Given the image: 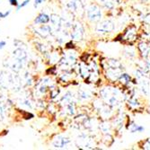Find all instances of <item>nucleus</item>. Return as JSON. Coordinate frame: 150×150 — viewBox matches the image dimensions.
<instances>
[{
  "label": "nucleus",
  "mask_w": 150,
  "mask_h": 150,
  "mask_svg": "<svg viewBox=\"0 0 150 150\" xmlns=\"http://www.w3.org/2000/svg\"><path fill=\"white\" fill-rule=\"evenodd\" d=\"M100 97L106 104L112 109H116L123 101V93L117 87L109 86L100 90Z\"/></svg>",
  "instance_id": "obj_1"
},
{
  "label": "nucleus",
  "mask_w": 150,
  "mask_h": 150,
  "mask_svg": "<svg viewBox=\"0 0 150 150\" xmlns=\"http://www.w3.org/2000/svg\"><path fill=\"white\" fill-rule=\"evenodd\" d=\"M138 39V27L135 24H129L120 34V42L126 44H133Z\"/></svg>",
  "instance_id": "obj_2"
},
{
  "label": "nucleus",
  "mask_w": 150,
  "mask_h": 150,
  "mask_svg": "<svg viewBox=\"0 0 150 150\" xmlns=\"http://www.w3.org/2000/svg\"><path fill=\"white\" fill-rule=\"evenodd\" d=\"M86 15H87V18L93 23L101 21L103 17V13H102L101 7L98 5H95V4H91L90 6H88L86 9Z\"/></svg>",
  "instance_id": "obj_3"
},
{
  "label": "nucleus",
  "mask_w": 150,
  "mask_h": 150,
  "mask_svg": "<svg viewBox=\"0 0 150 150\" xmlns=\"http://www.w3.org/2000/svg\"><path fill=\"white\" fill-rule=\"evenodd\" d=\"M115 27L116 24L112 20H103L96 25L95 31L99 34H108L112 33L115 30Z\"/></svg>",
  "instance_id": "obj_4"
},
{
  "label": "nucleus",
  "mask_w": 150,
  "mask_h": 150,
  "mask_svg": "<svg viewBox=\"0 0 150 150\" xmlns=\"http://www.w3.org/2000/svg\"><path fill=\"white\" fill-rule=\"evenodd\" d=\"M140 91L146 96L150 95V77L148 75H144L139 78H137Z\"/></svg>",
  "instance_id": "obj_5"
},
{
  "label": "nucleus",
  "mask_w": 150,
  "mask_h": 150,
  "mask_svg": "<svg viewBox=\"0 0 150 150\" xmlns=\"http://www.w3.org/2000/svg\"><path fill=\"white\" fill-rule=\"evenodd\" d=\"M137 50L142 59L150 58V43L146 40H141L138 43Z\"/></svg>",
  "instance_id": "obj_6"
},
{
  "label": "nucleus",
  "mask_w": 150,
  "mask_h": 150,
  "mask_svg": "<svg viewBox=\"0 0 150 150\" xmlns=\"http://www.w3.org/2000/svg\"><path fill=\"white\" fill-rule=\"evenodd\" d=\"M104 72L106 78L112 83H114L118 81L120 76L124 72V69H105Z\"/></svg>",
  "instance_id": "obj_7"
},
{
  "label": "nucleus",
  "mask_w": 150,
  "mask_h": 150,
  "mask_svg": "<svg viewBox=\"0 0 150 150\" xmlns=\"http://www.w3.org/2000/svg\"><path fill=\"white\" fill-rule=\"evenodd\" d=\"M103 69H124L122 63L117 59H106L103 63Z\"/></svg>",
  "instance_id": "obj_8"
},
{
  "label": "nucleus",
  "mask_w": 150,
  "mask_h": 150,
  "mask_svg": "<svg viewBox=\"0 0 150 150\" xmlns=\"http://www.w3.org/2000/svg\"><path fill=\"white\" fill-rule=\"evenodd\" d=\"M127 106L130 110H134V111H139L140 110V108L142 107L141 103L139 102V100L138 98H136L134 95H131L129 97V99L127 102Z\"/></svg>",
  "instance_id": "obj_9"
},
{
  "label": "nucleus",
  "mask_w": 150,
  "mask_h": 150,
  "mask_svg": "<svg viewBox=\"0 0 150 150\" xmlns=\"http://www.w3.org/2000/svg\"><path fill=\"white\" fill-rule=\"evenodd\" d=\"M84 35V28L83 26L81 25V23H76L74 28H73V32L71 33V36L73 37L74 40H82Z\"/></svg>",
  "instance_id": "obj_10"
},
{
  "label": "nucleus",
  "mask_w": 150,
  "mask_h": 150,
  "mask_svg": "<svg viewBox=\"0 0 150 150\" xmlns=\"http://www.w3.org/2000/svg\"><path fill=\"white\" fill-rule=\"evenodd\" d=\"M117 82H119L120 85H121L122 86H129V85L132 83V77L129 74L123 72L120 76Z\"/></svg>",
  "instance_id": "obj_11"
},
{
  "label": "nucleus",
  "mask_w": 150,
  "mask_h": 150,
  "mask_svg": "<svg viewBox=\"0 0 150 150\" xmlns=\"http://www.w3.org/2000/svg\"><path fill=\"white\" fill-rule=\"evenodd\" d=\"M128 129L130 133H141L145 130V128L139 124H137L134 121H131L128 125Z\"/></svg>",
  "instance_id": "obj_12"
},
{
  "label": "nucleus",
  "mask_w": 150,
  "mask_h": 150,
  "mask_svg": "<svg viewBox=\"0 0 150 150\" xmlns=\"http://www.w3.org/2000/svg\"><path fill=\"white\" fill-rule=\"evenodd\" d=\"M123 55L125 58H127L129 59H132L136 57V50L131 46H128L123 50Z\"/></svg>",
  "instance_id": "obj_13"
},
{
  "label": "nucleus",
  "mask_w": 150,
  "mask_h": 150,
  "mask_svg": "<svg viewBox=\"0 0 150 150\" xmlns=\"http://www.w3.org/2000/svg\"><path fill=\"white\" fill-rule=\"evenodd\" d=\"M50 18L46 13H40V15L34 19V23L39 24V23H48L50 22Z\"/></svg>",
  "instance_id": "obj_14"
},
{
  "label": "nucleus",
  "mask_w": 150,
  "mask_h": 150,
  "mask_svg": "<svg viewBox=\"0 0 150 150\" xmlns=\"http://www.w3.org/2000/svg\"><path fill=\"white\" fill-rule=\"evenodd\" d=\"M100 129L103 131V133L104 134H110L111 130H112V125L109 123L108 121L104 120L102 123H100Z\"/></svg>",
  "instance_id": "obj_15"
},
{
  "label": "nucleus",
  "mask_w": 150,
  "mask_h": 150,
  "mask_svg": "<svg viewBox=\"0 0 150 150\" xmlns=\"http://www.w3.org/2000/svg\"><path fill=\"white\" fill-rule=\"evenodd\" d=\"M58 141L60 142V143H58L57 145H55L56 147H64L67 144H69V139H66V138L59 139Z\"/></svg>",
  "instance_id": "obj_16"
},
{
  "label": "nucleus",
  "mask_w": 150,
  "mask_h": 150,
  "mask_svg": "<svg viewBox=\"0 0 150 150\" xmlns=\"http://www.w3.org/2000/svg\"><path fill=\"white\" fill-rule=\"evenodd\" d=\"M141 145V148L143 149H150V139H146L145 140H143Z\"/></svg>",
  "instance_id": "obj_17"
},
{
  "label": "nucleus",
  "mask_w": 150,
  "mask_h": 150,
  "mask_svg": "<svg viewBox=\"0 0 150 150\" xmlns=\"http://www.w3.org/2000/svg\"><path fill=\"white\" fill-rule=\"evenodd\" d=\"M79 97L81 99H83V100H86L87 98L90 97V93L87 92V91H84V92H81L80 94H79Z\"/></svg>",
  "instance_id": "obj_18"
},
{
  "label": "nucleus",
  "mask_w": 150,
  "mask_h": 150,
  "mask_svg": "<svg viewBox=\"0 0 150 150\" xmlns=\"http://www.w3.org/2000/svg\"><path fill=\"white\" fill-rule=\"evenodd\" d=\"M30 3V0H24V1L23 2V3H21V4H19L17 6H16V11H19L21 8H23V7H24V6H26L27 5H28Z\"/></svg>",
  "instance_id": "obj_19"
},
{
  "label": "nucleus",
  "mask_w": 150,
  "mask_h": 150,
  "mask_svg": "<svg viewBox=\"0 0 150 150\" xmlns=\"http://www.w3.org/2000/svg\"><path fill=\"white\" fill-rule=\"evenodd\" d=\"M143 23H146V25H150V13H146L143 17Z\"/></svg>",
  "instance_id": "obj_20"
},
{
  "label": "nucleus",
  "mask_w": 150,
  "mask_h": 150,
  "mask_svg": "<svg viewBox=\"0 0 150 150\" xmlns=\"http://www.w3.org/2000/svg\"><path fill=\"white\" fill-rule=\"evenodd\" d=\"M9 3L11 6H17L19 5V2H18V0H9Z\"/></svg>",
  "instance_id": "obj_21"
},
{
  "label": "nucleus",
  "mask_w": 150,
  "mask_h": 150,
  "mask_svg": "<svg viewBox=\"0 0 150 150\" xmlns=\"http://www.w3.org/2000/svg\"><path fill=\"white\" fill-rule=\"evenodd\" d=\"M44 1H46V0H34V7H37L39 5L43 3Z\"/></svg>",
  "instance_id": "obj_22"
},
{
  "label": "nucleus",
  "mask_w": 150,
  "mask_h": 150,
  "mask_svg": "<svg viewBox=\"0 0 150 150\" xmlns=\"http://www.w3.org/2000/svg\"><path fill=\"white\" fill-rule=\"evenodd\" d=\"M6 45V42L5 40H1V42H0V50H2Z\"/></svg>",
  "instance_id": "obj_23"
},
{
  "label": "nucleus",
  "mask_w": 150,
  "mask_h": 150,
  "mask_svg": "<svg viewBox=\"0 0 150 150\" xmlns=\"http://www.w3.org/2000/svg\"><path fill=\"white\" fill-rule=\"evenodd\" d=\"M10 13H11V11H10V10H8V11L5 12V13H4V18L7 17V16H8L10 15Z\"/></svg>",
  "instance_id": "obj_24"
},
{
  "label": "nucleus",
  "mask_w": 150,
  "mask_h": 150,
  "mask_svg": "<svg viewBox=\"0 0 150 150\" xmlns=\"http://www.w3.org/2000/svg\"><path fill=\"white\" fill-rule=\"evenodd\" d=\"M138 1L140 2V3H143V4H146V3L150 2V0H138Z\"/></svg>",
  "instance_id": "obj_25"
},
{
  "label": "nucleus",
  "mask_w": 150,
  "mask_h": 150,
  "mask_svg": "<svg viewBox=\"0 0 150 150\" xmlns=\"http://www.w3.org/2000/svg\"><path fill=\"white\" fill-rule=\"evenodd\" d=\"M0 18H4V13L0 12Z\"/></svg>",
  "instance_id": "obj_26"
},
{
  "label": "nucleus",
  "mask_w": 150,
  "mask_h": 150,
  "mask_svg": "<svg viewBox=\"0 0 150 150\" xmlns=\"http://www.w3.org/2000/svg\"><path fill=\"white\" fill-rule=\"evenodd\" d=\"M0 1H1V0H0Z\"/></svg>",
  "instance_id": "obj_27"
}]
</instances>
